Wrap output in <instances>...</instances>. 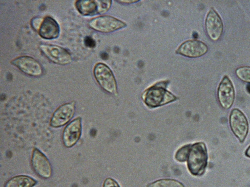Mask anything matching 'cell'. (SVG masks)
Wrapping results in <instances>:
<instances>
[{
    "label": "cell",
    "mask_w": 250,
    "mask_h": 187,
    "mask_svg": "<svg viewBox=\"0 0 250 187\" xmlns=\"http://www.w3.org/2000/svg\"><path fill=\"white\" fill-rule=\"evenodd\" d=\"M208 163V153L206 145L197 142L191 145L187 165L189 172L194 176H201L205 171Z\"/></svg>",
    "instance_id": "cell-1"
},
{
    "label": "cell",
    "mask_w": 250,
    "mask_h": 187,
    "mask_svg": "<svg viewBox=\"0 0 250 187\" xmlns=\"http://www.w3.org/2000/svg\"><path fill=\"white\" fill-rule=\"evenodd\" d=\"M93 74L96 80L103 90L111 94H117L115 79L111 70L106 65L97 63L94 66Z\"/></svg>",
    "instance_id": "cell-2"
},
{
    "label": "cell",
    "mask_w": 250,
    "mask_h": 187,
    "mask_svg": "<svg viewBox=\"0 0 250 187\" xmlns=\"http://www.w3.org/2000/svg\"><path fill=\"white\" fill-rule=\"evenodd\" d=\"M143 99L147 106L154 108L173 101L176 97L163 88L154 86L145 92Z\"/></svg>",
    "instance_id": "cell-3"
},
{
    "label": "cell",
    "mask_w": 250,
    "mask_h": 187,
    "mask_svg": "<svg viewBox=\"0 0 250 187\" xmlns=\"http://www.w3.org/2000/svg\"><path fill=\"white\" fill-rule=\"evenodd\" d=\"M39 48L43 55L52 62L67 65L72 60L70 53L65 48L57 45L41 44Z\"/></svg>",
    "instance_id": "cell-4"
},
{
    "label": "cell",
    "mask_w": 250,
    "mask_h": 187,
    "mask_svg": "<svg viewBox=\"0 0 250 187\" xmlns=\"http://www.w3.org/2000/svg\"><path fill=\"white\" fill-rule=\"evenodd\" d=\"M110 0H79L75 6L78 11L85 16H92L106 12L110 8Z\"/></svg>",
    "instance_id": "cell-5"
},
{
    "label": "cell",
    "mask_w": 250,
    "mask_h": 187,
    "mask_svg": "<svg viewBox=\"0 0 250 187\" xmlns=\"http://www.w3.org/2000/svg\"><path fill=\"white\" fill-rule=\"evenodd\" d=\"M229 124L234 134L243 143L249 131V124L245 114L238 109H233L229 116Z\"/></svg>",
    "instance_id": "cell-6"
},
{
    "label": "cell",
    "mask_w": 250,
    "mask_h": 187,
    "mask_svg": "<svg viewBox=\"0 0 250 187\" xmlns=\"http://www.w3.org/2000/svg\"><path fill=\"white\" fill-rule=\"evenodd\" d=\"M10 63L28 75L38 77L42 75L43 69L42 65L31 56H20L14 58Z\"/></svg>",
    "instance_id": "cell-7"
},
{
    "label": "cell",
    "mask_w": 250,
    "mask_h": 187,
    "mask_svg": "<svg viewBox=\"0 0 250 187\" xmlns=\"http://www.w3.org/2000/svg\"><path fill=\"white\" fill-rule=\"evenodd\" d=\"M31 166L33 170L40 177L48 179L52 175V170L50 161L47 157L39 150H33Z\"/></svg>",
    "instance_id": "cell-8"
},
{
    "label": "cell",
    "mask_w": 250,
    "mask_h": 187,
    "mask_svg": "<svg viewBox=\"0 0 250 187\" xmlns=\"http://www.w3.org/2000/svg\"><path fill=\"white\" fill-rule=\"evenodd\" d=\"M92 29L103 33H108L125 26V23L109 16H101L91 19L88 22Z\"/></svg>",
    "instance_id": "cell-9"
},
{
    "label": "cell",
    "mask_w": 250,
    "mask_h": 187,
    "mask_svg": "<svg viewBox=\"0 0 250 187\" xmlns=\"http://www.w3.org/2000/svg\"><path fill=\"white\" fill-rule=\"evenodd\" d=\"M76 103L71 101L64 103L54 112L50 124L54 128L61 127L70 121L74 115Z\"/></svg>",
    "instance_id": "cell-10"
},
{
    "label": "cell",
    "mask_w": 250,
    "mask_h": 187,
    "mask_svg": "<svg viewBox=\"0 0 250 187\" xmlns=\"http://www.w3.org/2000/svg\"><path fill=\"white\" fill-rule=\"evenodd\" d=\"M217 96L221 107L225 109H229L232 105L235 91L233 85L228 76H224L218 86Z\"/></svg>",
    "instance_id": "cell-11"
},
{
    "label": "cell",
    "mask_w": 250,
    "mask_h": 187,
    "mask_svg": "<svg viewBox=\"0 0 250 187\" xmlns=\"http://www.w3.org/2000/svg\"><path fill=\"white\" fill-rule=\"evenodd\" d=\"M82 131V118L78 117L68 123L64 128L62 135L64 146L70 148L80 139Z\"/></svg>",
    "instance_id": "cell-12"
},
{
    "label": "cell",
    "mask_w": 250,
    "mask_h": 187,
    "mask_svg": "<svg viewBox=\"0 0 250 187\" xmlns=\"http://www.w3.org/2000/svg\"><path fill=\"white\" fill-rule=\"evenodd\" d=\"M205 26L210 39L216 41L220 38L223 31V24L221 17L213 8H210L207 15Z\"/></svg>",
    "instance_id": "cell-13"
},
{
    "label": "cell",
    "mask_w": 250,
    "mask_h": 187,
    "mask_svg": "<svg viewBox=\"0 0 250 187\" xmlns=\"http://www.w3.org/2000/svg\"><path fill=\"white\" fill-rule=\"evenodd\" d=\"M208 47L204 43L199 40H189L182 44L177 50V53L184 56L196 57L205 54Z\"/></svg>",
    "instance_id": "cell-14"
},
{
    "label": "cell",
    "mask_w": 250,
    "mask_h": 187,
    "mask_svg": "<svg viewBox=\"0 0 250 187\" xmlns=\"http://www.w3.org/2000/svg\"><path fill=\"white\" fill-rule=\"evenodd\" d=\"M60 31V26L57 21L50 16H46L43 19L39 34L44 39H53L59 37Z\"/></svg>",
    "instance_id": "cell-15"
},
{
    "label": "cell",
    "mask_w": 250,
    "mask_h": 187,
    "mask_svg": "<svg viewBox=\"0 0 250 187\" xmlns=\"http://www.w3.org/2000/svg\"><path fill=\"white\" fill-rule=\"evenodd\" d=\"M37 182L27 175H17L10 178L5 184L4 187H33Z\"/></svg>",
    "instance_id": "cell-16"
},
{
    "label": "cell",
    "mask_w": 250,
    "mask_h": 187,
    "mask_svg": "<svg viewBox=\"0 0 250 187\" xmlns=\"http://www.w3.org/2000/svg\"><path fill=\"white\" fill-rule=\"evenodd\" d=\"M148 187H184L180 182L172 179H161L147 185Z\"/></svg>",
    "instance_id": "cell-17"
},
{
    "label": "cell",
    "mask_w": 250,
    "mask_h": 187,
    "mask_svg": "<svg viewBox=\"0 0 250 187\" xmlns=\"http://www.w3.org/2000/svg\"><path fill=\"white\" fill-rule=\"evenodd\" d=\"M237 76L242 81L250 83V66H242L236 70Z\"/></svg>",
    "instance_id": "cell-18"
},
{
    "label": "cell",
    "mask_w": 250,
    "mask_h": 187,
    "mask_svg": "<svg viewBox=\"0 0 250 187\" xmlns=\"http://www.w3.org/2000/svg\"><path fill=\"white\" fill-rule=\"evenodd\" d=\"M191 144H188L180 148L175 154V159L179 162L187 160Z\"/></svg>",
    "instance_id": "cell-19"
},
{
    "label": "cell",
    "mask_w": 250,
    "mask_h": 187,
    "mask_svg": "<svg viewBox=\"0 0 250 187\" xmlns=\"http://www.w3.org/2000/svg\"><path fill=\"white\" fill-rule=\"evenodd\" d=\"M42 21L43 19L40 17H34L31 20V25L35 30L39 31Z\"/></svg>",
    "instance_id": "cell-20"
},
{
    "label": "cell",
    "mask_w": 250,
    "mask_h": 187,
    "mask_svg": "<svg viewBox=\"0 0 250 187\" xmlns=\"http://www.w3.org/2000/svg\"><path fill=\"white\" fill-rule=\"evenodd\" d=\"M103 187H120L119 184L111 178H106L103 183Z\"/></svg>",
    "instance_id": "cell-21"
},
{
    "label": "cell",
    "mask_w": 250,
    "mask_h": 187,
    "mask_svg": "<svg viewBox=\"0 0 250 187\" xmlns=\"http://www.w3.org/2000/svg\"><path fill=\"white\" fill-rule=\"evenodd\" d=\"M84 44L86 47L90 48H94L96 46L95 40L89 36H86L84 37Z\"/></svg>",
    "instance_id": "cell-22"
},
{
    "label": "cell",
    "mask_w": 250,
    "mask_h": 187,
    "mask_svg": "<svg viewBox=\"0 0 250 187\" xmlns=\"http://www.w3.org/2000/svg\"><path fill=\"white\" fill-rule=\"evenodd\" d=\"M101 57L104 60H106L108 58V54L105 52H102L100 54Z\"/></svg>",
    "instance_id": "cell-23"
},
{
    "label": "cell",
    "mask_w": 250,
    "mask_h": 187,
    "mask_svg": "<svg viewBox=\"0 0 250 187\" xmlns=\"http://www.w3.org/2000/svg\"><path fill=\"white\" fill-rule=\"evenodd\" d=\"M245 155L246 156L250 158V146L245 151Z\"/></svg>",
    "instance_id": "cell-24"
},
{
    "label": "cell",
    "mask_w": 250,
    "mask_h": 187,
    "mask_svg": "<svg viewBox=\"0 0 250 187\" xmlns=\"http://www.w3.org/2000/svg\"><path fill=\"white\" fill-rule=\"evenodd\" d=\"M247 91L250 94V84H248L246 87Z\"/></svg>",
    "instance_id": "cell-25"
},
{
    "label": "cell",
    "mask_w": 250,
    "mask_h": 187,
    "mask_svg": "<svg viewBox=\"0 0 250 187\" xmlns=\"http://www.w3.org/2000/svg\"><path fill=\"white\" fill-rule=\"evenodd\" d=\"M193 37L194 38H197L198 37V34L196 33V32H194L193 33Z\"/></svg>",
    "instance_id": "cell-26"
},
{
    "label": "cell",
    "mask_w": 250,
    "mask_h": 187,
    "mask_svg": "<svg viewBox=\"0 0 250 187\" xmlns=\"http://www.w3.org/2000/svg\"><path fill=\"white\" fill-rule=\"evenodd\" d=\"M119 50H120V49H119V48L118 47H116L114 48V51H115V52L118 53V52H119Z\"/></svg>",
    "instance_id": "cell-27"
}]
</instances>
